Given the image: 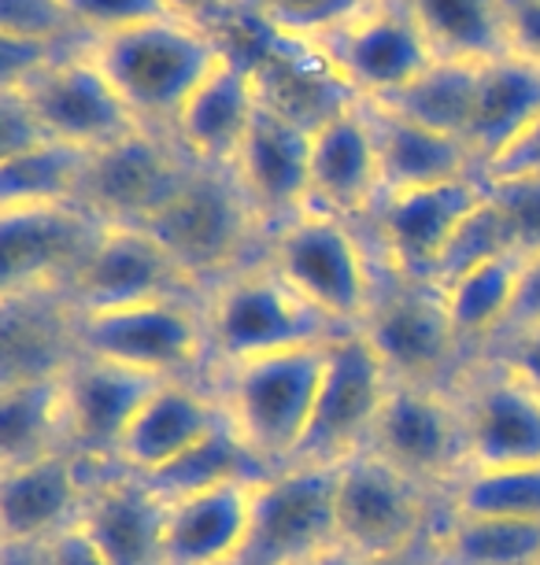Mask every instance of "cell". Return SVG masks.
Returning <instances> with one entry per match:
<instances>
[{
  "mask_svg": "<svg viewBox=\"0 0 540 565\" xmlns=\"http://www.w3.org/2000/svg\"><path fill=\"white\" fill-rule=\"evenodd\" d=\"M226 52L230 45L211 26L167 15L97 38L89 56L145 130L171 134L178 111Z\"/></svg>",
  "mask_w": 540,
  "mask_h": 565,
  "instance_id": "cell-1",
  "label": "cell"
},
{
  "mask_svg": "<svg viewBox=\"0 0 540 565\" xmlns=\"http://www.w3.org/2000/svg\"><path fill=\"white\" fill-rule=\"evenodd\" d=\"M326 344L278 351V355L234 362L211 373L226 425L267 473L293 466L300 455L315 399H319Z\"/></svg>",
  "mask_w": 540,
  "mask_h": 565,
  "instance_id": "cell-2",
  "label": "cell"
},
{
  "mask_svg": "<svg viewBox=\"0 0 540 565\" xmlns=\"http://www.w3.org/2000/svg\"><path fill=\"white\" fill-rule=\"evenodd\" d=\"M204 322L215 370L307 344H326L345 333L315 311L263 255L211 285L204 292Z\"/></svg>",
  "mask_w": 540,
  "mask_h": 565,
  "instance_id": "cell-3",
  "label": "cell"
},
{
  "mask_svg": "<svg viewBox=\"0 0 540 565\" xmlns=\"http://www.w3.org/2000/svg\"><path fill=\"white\" fill-rule=\"evenodd\" d=\"M359 230L363 226L330 211L307 207L282 230H274L263 248V259L345 333L363 326L381 285Z\"/></svg>",
  "mask_w": 540,
  "mask_h": 565,
  "instance_id": "cell-4",
  "label": "cell"
},
{
  "mask_svg": "<svg viewBox=\"0 0 540 565\" xmlns=\"http://www.w3.org/2000/svg\"><path fill=\"white\" fill-rule=\"evenodd\" d=\"M145 230L171 252V259L200 292H208L241 266L256 263L252 259L256 244L267 248V233L260 230L230 167L193 163L171 204Z\"/></svg>",
  "mask_w": 540,
  "mask_h": 565,
  "instance_id": "cell-5",
  "label": "cell"
},
{
  "mask_svg": "<svg viewBox=\"0 0 540 565\" xmlns=\"http://www.w3.org/2000/svg\"><path fill=\"white\" fill-rule=\"evenodd\" d=\"M78 351L148 373L156 381L197 377L200 370H215L204 300L197 296H167V300L130 303L115 311L78 315Z\"/></svg>",
  "mask_w": 540,
  "mask_h": 565,
  "instance_id": "cell-6",
  "label": "cell"
},
{
  "mask_svg": "<svg viewBox=\"0 0 540 565\" xmlns=\"http://www.w3.org/2000/svg\"><path fill=\"white\" fill-rule=\"evenodd\" d=\"M337 547L352 558H381L430 540L441 521V499L411 481L374 451L337 462Z\"/></svg>",
  "mask_w": 540,
  "mask_h": 565,
  "instance_id": "cell-7",
  "label": "cell"
},
{
  "mask_svg": "<svg viewBox=\"0 0 540 565\" xmlns=\"http://www.w3.org/2000/svg\"><path fill=\"white\" fill-rule=\"evenodd\" d=\"M359 333L378 351L393 381L407 385L455 388V381L474 362L455 337L444 292L430 281H396L385 274V285H378Z\"/></svg>",
  "mask_w": 540,
  "mask_h": 565,
  "instance_id": "cell-8",
  "label": "cell"
},
{
  "mask_svg": "<svg viewBox=\"0 0 540 565\" xmlns=\"http://www.w3.org/2000/svg\"><path fill=\"white\" fill-rule=\"evenodd\" d=\"M307 41L359 100L393 97L437 60L404 0H367Z\"/></svg>",
  "mask_w": 540,
  "mask_h": 565,
  "instance_id": "cell-9",
  "label": "cell"
},
{
  "mask_svg": "<svg viewBox=\"0 0 540 565\" xmlns=\"http://www.w3.org/2000/svg\"><path fill=\"white\" fill-rule=\"evenodd\" d=\"M367 451L385 458L426 492L444 499L448 488L470 469L467 429H463L455 388L393 381Z\"/></svg>",
  "mask_w": 540,
  "mask_h": 565,
  "instance_id": "cell-10",
  "label": "cell"
},
{
  "mask_svg": "<svg viewBox=\"0 0 540 565\" xmlns=\"http://www.w3.org/2000/svg\"><path fill=\"white\" fill-rule=\"evenodd\" d=\"M393 373L367 344V337L352 329L326 344V366L319 381L311 425L296 462L337 466L370 447L378 414L385 407Z\"/></svg>",
  "mask_w": 540,
  "mask_h": 565,
  "instance_id": "cell-11",
  "label": "cell"
},
{
  "mask_svg": "<svg viewBox=\"0 0 540 565\" xmlns=\"http://www.w3.org/2000/svg\"><path fill=\"white\" fill-rule=\"evenodd\" d=\"M337 466L293 462L256 488L237 565H307L337 551Z\"/></svg>",
  "mask_w": 540,
  "mask_h": 565,
  "instance_id": "cell-12",
  "label": "cell"
},
{
  "mask_svg": "<svg viewBox=\"0 0 540 565\" xmlns=\"http://www.w3.org/2000/svg\"><path fill=\"white\" fill-rule=\"evenodd\" d=\"M189 170L193 159L171 134L141 126L89 156L78 207L89 211L100 226H148L171 204Z\"/></svg>",
  "mask_w": 540,
  "mask_h": 565,
  "instance_id": "cell-13",
  "label": "cell"
},
{
  "mask_svg": "<svg viewBox=\"0 0 540 565\" xmlns=\"http://www.w3.org/2000/svg\"><path fill=\"white\" fill-rule=\"evenodd\" d=\"M485 200V178H459L444 185L389 193L378 200L363 226L374 233L381 270L396 281H430L455 230Z\"/></svg>",
  "mask_w": 540,
  "mask_h": 565,
  "instance_id": "cell-14",
  "label": "cell"
},
{
  "mask_svg": "<svg viewBox=\"0 0 540 565\" xmlns=\"http://www.w3.org/2000/svg\"><path fill=\"white\" fill-rule=\"evenodd\" d=\"M89 52L49 63L27 82H19L15 93L34 111L45 137L86 148V152H100V148L123 141L126 134L141 130V122L130 115Z\"/></svg>",
  "mask_w": 540,
  "mask_h": 565,
  "instance_id": "cell-15",
  "label": "cell"
},
{
  "mask_svg": "<svg viewBox=\"0 0 540 565\" xmlns=\"http://www.w3.org/2000/svg\"><path fill=\"white\" fill-rule=\"evenodd\" d=\"M104 226L78 204L0 207V292L67 296Z\"/></svg>",
  "mask_w": 540,
  "mask_h": 565,
  "instance_id": "cell-16",
  "label": "cell"
},
{
  "mask_svg": "<svg viewBox=\"0 0 540 565\" xmlns=\"http://www.w3.org/2000/svg\"><path fill=\"white\" fill-rule=\"evenodd\" d=\"M167 296L204 300V292L145 226H104L100 241L93 244L89 259L82 263L67 289V300L78 315L115 311V307L167 300Z\"/></svg>",
  "mask_w": 540,
  "mask_h": 565,
  "instance_id": "cell-17",
  "label": "cell"
},
{
  "mask_svg": "<svg viewBox=\"0 0 540 565\" xmlns=\"http://www.w3.org/2000/svg\"><path fill=\"white\" fill-rule=\"evenodd\" d=\"M470 469L540 466V392L485 359L455 381Z\"/></svg>",
  "mask_w": 540,
  "mask_h": 565,
  "instance_id": "cell-18",
  "label": "cell"
},
{
  "mask_svg": "<svg viewBox=\"0 0 540 565\" xmlns=\"http://www.w3.org/2000/svg\"><path fill=\"white\" fill-rule=\"evenodd\" d=\"M307 156H311V130L260 100L230 170L267 237L311 207Z\"/></svg>",
  "mask_w": 540,
  "mask_h": 565,
  "instance_id": "cell-19",
  "label": "cell"
},
{
  "mask_svg": "<svg viewBox=\"0 0 540 565\" xmlns=\"http://www.w3.org/2000/svg\"><path fill=\"white\" fill-rule=\"evenodd\" d=\"M156 385L160 381L148 377V373L78 355L63 370L67 451L89 466H119L123 436Z\"/></svg>",
  "mask_w": 540,
  "mask_h": 565,
  "instance_id": "cell-20",
  "label": "cell"
},
{
  "mask_svg": "<svg viewBox=\"0 0 540 565\" xmlns=\"http://www.w3.org/2000/svg\"><path fill=\"white\" fill-rule=\"evenodd\" d=\"M311 207L363 226L381 200V152L363 100L311 130Z\"/></svg>",
  "mask_w": 540,
  "mask_h": 565,
  "instance_id": "cell-21",
  "label": "cell"
},
{
  "mask_svg": "<svg viewBox=\"0 0 540 565\" xmlns=\"http://www.w3.org/2000/svg\"><path fill=\"white\" fill-rule=\"evenodd\" d=\"M97 469L71 451L0 466V543L56 540L78 525Z\"/></svg>",
  "mask_w": 540,
  "mask_h": 565,
  "instance_id": "cell-22",
  "label": "cell"
},
{
  "mask_svg": "<svg viewBox=\"0 0 540 565\" xmlns=\"http://www.w3.org/2000/svg\"><path fill=\"white\" fill-rule=\"evenodd\" d=\"M222 418L226 414H222L215 385H204L200 377L160 381L123 436L119 466L137 477H156L208 433H215Z\"/></svg>",
  "mask_w": 540,
  "mask_h": 565,
  "instance_id": "cell-23",
  "label": "cell"
},
{
  "mask_svg": "<svg viewBox=\"0 0 540 565\" xmlns=\"http://www.w3.org/2000/svg\"><path fill=\"white\" fill-rule=\"evenodd\" d=\"M167 499L123 466L97 469L78 529L112 565H163Z\"/></svg>",
  "mask_w": 540,
  "mask_h": 565,
  "instance_id": "cell-24",
  "label": "cell"
},
{
  "mask_svg": "<svg viewBox=\"0 0 540 565\" xmlns=\"http://www.w3.org/2000/svg\"><path fill=\"white\" fill-rule=\"evenodd\" d=\"M267 30L263 45L256 56H241L248 60L252 74H256V89L260 100L267 108L282 111L285 119L300 122L304 130H315L326 119H333L337 111L352 108L359 97L345 85V78L337 74L319 49L307 38L282 34V30Z\"/></svg>",
  "mask_w": 540,
  "mask_h": 565,
  "instance_id": "cell-25",
  "label": "cell"
},
{
  "mask_svg": "<svg viewBox=\"0 0 540 565\" xmlns=\"http://www.w3.org/2000/svg\"><path fill=\"white\" fill-rule=\"evenodd\" d=\"M78 355V311L67 296L0 292V385L60 377Z\"/></svg>",
  "mask_w": 540,
  "mask_h": 565,
  "instance_id": "cell-26",
  "label": "cell"
},
{
  "mask_svg": "<svg viewBox=\"0 0 540 565\" xmlns=\"http://www.w3.org/2000/svg\"><path fill=\"white\" fill-rule=\"evenodd\" d=\"M256 108V74H252L248 60L230 45L226 60L200 82V89L178 111L171 137L200 167H234V156L245 141Z\"/></svg>",
  "mask_w": 540,
  "mask_h": 565,
  "instance_id": "cell-27",
  "label": "cell"
},
{
  "mask_svg": "<svg viewBox=\"0 0 540 565\" xmlns=\"http://www.w3.org/2000/svg\"><path fill=\"white\" fill-rule=\"evenodd\" d=\"M260 481H230L167 499L163 565H237Z\"/></svg>",
  "mask_w": 540,
  "mask_h": 565,
  "instance_id": "cell-28",
  "label": "cell"
},
{
  "mask_svg": "<svg viewBox=\"0 0 540 565\" xmlns=\"http://www.w3.org/2000/svg\"><path fill=\"white\" fill-rule=\"evenodd\" d=\"M363 108L370 115V122H374L378 152H381V196L481 174L478 156H474V148L463 137L426 130V126L411 122L404 115L370 100H363Z\"/></svg>",
  "mask_w": 540,
  "mask_h": 565,
  "instance_id": "cell-29",
  "label": "cell"
},
{
  "mask_svg": "<svg viewBox=\"0 0 540 565\" xmlns=\"http://www.w3.org/2000/svg\"><path fill=\"white\" fill-rule=\"evenodd\" d=\"M537 119H540V63L522 56V52L481 63L474 119L467 130V145L478 156L481 170L496 163Z\"/></svg>",
  "mask_w": 540,
  "mask_h": 565,
  "instance_id": "cell-30",
  "label": "cell"
},
{
  "mask_svg": "<svg viewBox=\"0 0 540 565\" xmlns=\"http://www.w3.org/2000/svg\"><path fill=\"white\" fill-rule=\"evenodd\" d=\"M526 259L529 255L522 252L500 255V259L474 266V270L455 277L452 285L441 289L444 307H448V318L455 326V337L463 340V348H467L474 359L511 326L518 289H522Z\"/></svg>",
  "mask_w": 540,
  "mask_h": 565,
  "instance_id": "cell-31",
  "label": "cell"
},
{
  "mask_svg": "<svg viewBox=\"0 0 540 565\" xmlns=\"http://www.w3.org/2000/svg\"><path fill=\"white\" fill-rule=\"evenodd\" d=\"M437 60L489 63L511 56L507 0H404Z\"/></svg>",
  "mask_w": 540,
  "mask_h": 565,
  "instance_id": "cell-32",
  "label": "cell"
},
{
  "mask_svg": "<svg viewBox=\"0 0 540 565\" xmlns=\"http://www.w3.org/2000/svg\"><path fill=\"white\" fill-rule=\"evenodd\" d=\"M67 451V414L60 377L0 385V466Z\"/></svg>",
  "mask_w": 540,
  "mask_h": 565,
  "instance_id": "cell-33",
  "label": "cell"
},
{
  "mask_svg": "<svg viewBox=\"0 0 540 565\" xmlns=\"http://www.w3.org/2000/svg\"><path fill=\"white\" fill-rule=\"evenodd\" d=\"M478 71H481V63L433 60L411 85H404L393 97L370 100V104H381V108L426 126V130L463 137V141H467V130L474 119V97H478Z\"/></svg>",
  "mask_w": 540,
  "mask_h": 565,
  "instance_id": "cell-34",
  "label": "cell"
},
{
  "mask_svg": "<svg viewBox=\"0 0 540 565\" xmlns=\"http://www.w3.org/2000/svg\"><path fill=\"white\" fill-rule=\"evenodd\" d=\"M430 543L437 565H540V521L455 518L441 510Z\"/></svg>",
  "mask_w": 540,
  "mask_h": 565,
  "instance_id": "cell-35",
  "label": "cell"
},
{
  "mask_svg": "<svg viewBox=\"0 0 540 565\" xmlns=\"http://www.w3.org/2000/svg\"><path fill=\"white\" fill-rule=\"evenodd\" d=\"M89 156L86 148L49 137L27 152L0 159V207L78 204Z\"/></svg>",
  "mask_w": 540,
  "mask_h": 565,
  "instance_id": "cell-36",
  "label": "cell"
},
{
  "mask_svg": "<svg viewBox=\"0 0 540 565\" xmlns=\"http://www.w3.org/2000/svg\"><path fill=\"white\" fill-rule=\"evenodd\" d=\"M441 510L455 518L540 521V466L467 469L441 499Z\"/></svg>",
  "mask_w": 540,
  "mask_h": 565,
  "instance_id": "cell-37",
  "label": "cell"
},
{
  "mask_svg": "<svg viewBox=\"0 0 540 565\" xmlns=\"http://www.w3.org/2000/svg\"><path fill=\"white\" fill-rule=\"evenodd\" d=\"M267 469L245 451V444L237 440L234 429L222 425L215 433H208L197 447H189L182 458H174L171 466L160 469L156 477H145L163 499H178L189 492H204V488L230 484V481H267Z\"/></svg>",
  "mask_w": 540,
  "mask_h": 565,
  "instance_id": "cell-38",
  "label": "cell"
},
{
  "mask_svg": "<svg viewBox=\"0 0 540 565\" xmlns=\"http://www.w3.org/2000/svg\"><path fill=\"white\" fill-rule=\"evenodd\" d=\"M511 252H518L511 226H507L504 211L493 204L489 189H485V200L463 218V226L455 230V237L448 241V248H444L437 274H433V285L444 289V285H452L455 277H463L467 270H474V266L500 259V255H511Z\"/></svg>",
  "mask_w": 540,
  "mask_h": 565,
  "instance_id": "cell-39",
  "label": "cell"
},
{
  "mask_svg": "<svg viewBox=\"0 0 540 565\" xmlns=\"http://www.w3.org/2000/svg\"><path fill=\"white\" fill-rule=\"evenodd\" d=\"M0 34H15L30 41H52V45H93L63 8V0H0Z\"/></svg>",
  "mask_w": 540,
  "mask_h": 565,
  "instance_id": "cell-40",
  "label": "cell"
},
{
  "mask_svg": "<svg viewBox=\"0 0 540 565\" xmlns=\"http://www.w3.org/2000/svg\"><path fill=\"white\" fill-rule=\"evenodd\" d=\"M485 189L493 204L504 211L515 248L522 255H540V174L485 178Z\"/></svg>",
  "mask_w": 540,
  "mask_h": 565,
  "instance_id": "cell-41",
  "label": "cell"
},
{
  "mask_svg": "<svg viewBox=\"0 0 540 565\" xmlns=\"http://www.w3.org/2000/svg\"><path fill=\"white\" fill-rule=\"evenodd\" d=\"M245 4L256 8L263 26L293 38H311L337 23V19H345L348 12H356L367 0H245Z\"/></svg>",
  "mask_w": 540,
  "mask_h": 565,
  "instance_id": "cell-42",
  "label": "cell"
},
{
  "mask_svg": "<svg viewBox=\"0 0 540 565\" xmlns=\"http://www.w3.org/2000/svg\"><path fill=\"white\" fill-rule=\"evenodd\" d=\"M63 8H67L74 23L93 38L171 15L163 0H63Z\"/></svg>",
  "mask_w": 540,
  "mask_h": 565,
  "instance_id": "cell-43",
  "label": "cell"
},
{
  "mask_svg": "<svg viewBox=\"0 0 540 565\" xmlns=\"http://www.w3.org/2000/svg\"><path fill=\"white\" fill-rule=\"evenodd\" d=\"M478 359L493 362V366L511 373V377H518L522 385L540 392V322L504 329V333L496 337Z\"/></svg>",
  "mask_w": 540,
  "mask_h": 565,
  "instance_id": "cell-44",
  "label": "cell"
},
{
  "mask_svg": "<svg viewBox=\"0 0 540 565\" xmlns=\"http://www.w3.org/2000/svg\"><path fill=\"white\" fill-rule=\"evenodd\" d=\"M41 141H49V137L38 126L34 111L27 108V100L15 89H0V159L27 152Z\"/></svg>",
  "mask_w": 540,
  "mask_h": 565,
  "instance_id": "cell-45",
  "label": "cell"
},
{
  "mask_svg": "<svg viewBox=\"0 0 540 565\" xmlns=\"http://www.w3.org/2000/svg\"><path fill=\"white\" fill-rule=\"evenodd\" d=\"M515 174H540V119L496 163L481 170V178H515Z\"/></svg>",
  "mask_w": 540,
  "mask_h": 565,
  "instance_id": "cell-46",
  "label": "cell"
},
{
  "mask_svg": "<svg viewBox=\"0 0 540 565\" xmlns=\"http://www.w3.org/2000/svg\"><path fill=\"white\" fill-rule=\"evenodd\" d=\"M507 19L515 52L540 63V0H507Z\"/></svg>",
  "mask_w": 540,
  "mask_h": 565,
  "instance_id": "cell-47",
  "label": "cell"
},
{
  "mask_svg": "<svg viewBox=\"0 0 540 565\" xmlns=\"http://www.w3.org/2000/svg\"><path fill=\"white\" fill-rule=\"evenodd\" d=\"M52 565H112L100 554V547L93 543L78 525L63 529L56 540H52Z\"/></svg>",
  "mask_w": 540,
  "mask_h": 565,
  "instance_id": "cell-48",
  "label": "cell"
},
{
  "mask_svg": "<svg viewBox=\"0 0 540 565\" xmlns=\"http://www.w3.org/2000/svg\"><path fill=\"white\" fill-rule=\"evenodd\" d=\"M167 12L186 19V23H200V26H211L219 23L222 15H230L234 8H241L245 0H163ZM215 30V26H211Z\"/></svg>",
  "mask_w": 540,
  "mask_h": 565,
  "instance_id": "cell-49",
  "label": "cell"
},
{
  "mask_svg": "<svg viewBox=\"0 0 540 565\" xmlns=\"http://www.w3.org/2000/svg\"><path fill=\"white\" fill-rule=\"evenodd\" d=\"M526 322H540V255H529L526 259L522 289H518V303L511 318V326H526Z\"/></svg>",
  "mask_w": 540,
  "mask_h": 565,
  "instance_id": "cell-50",
  "label": "cell"
},
{
  "mask_svg": "<svg viewBox=\"0 0 540 565\" xmlns=\"http://www.w3.org/2000/svg\"><path fill=\"white\" fill-rule=\"evenodd\" d=\"M0 565H52V540L0 543Z\"/></svg>",
  "mask_w": 540,
  "mask_h": 565,
  "instance_id": "cell-51",
  "label": "cell"
},
{
  "mask_svg": "<svg viewBox=\"0 0 540 565\" xmlns=\"http://www.w3.org/2000/svg\"><path fill=\"white\" fill-rule=\"evenodd\" d=\"M430 540H422V543H415V547L396 551V554H381V558H356V565H437L433 562V543Z\"/></svg>",
  "mask_w": 540,
  "mask_h": 565,
  "instance_id": "cell-52",
  "label": "cell"
},
{
  "mask_svg": "<svg viewBox=\"0 0 540 565\" xmlns=\"http://www.w3.org/2000/svg\"><path fill=\"white\" fill-rule=\"evenodd\" d=\"M307 565H356V558L348 551H330V554H322V558H315V562H307Z\"/></svg>",
  "mask_w": 540,
  "mask_h": 565,
  "instance_id": "cell-53",
  "label": "cell"
}]
</instances>
